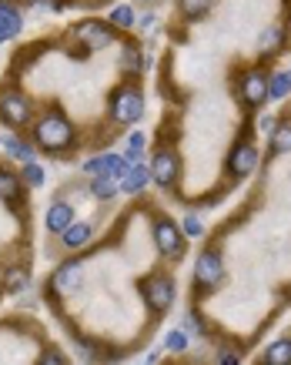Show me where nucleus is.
Wrapping results in <instances>:
<instances>
[{"instance_id":"f257e3e1","label":"nucleus","mask_w":291,"mask_h":365,"mask_svg":"<svg viewBox=\"0 0 291 365\" xmlns=\"http://www.w3.org/2000/svg\"><path fill=\"white\" fill-rule=\"evenodd\" d=\"M34 137H37V144H41L44 151L61 154V151H67V148L74 144V128H71V121L61 118V114H44V118L37 121Z\"/></svg>"},{"instance_id":"f03ea898","label":"nucleus","mask_w":291,"mask_h":365,"mask_svg":"<svg viewBox=\"0 0 291 365\" xmlns=\"http://www.w3.org/2000/svg\"><path fill=\"white\" fill-rule=\"evenodd\" d=\"M141 295H144V302L151 305L154 312H168L171 302H174V282L168 275H151V278L141 282Z\"/></svg>"},{"instance_id":"7ed1b4c3","label":"nucleus","mask_w":291,"mask_h":365,"mask_svg":"<svg viewBox=\"0 0 291 365\" xmlns=\"http://www.w3.org/2000/svg\"><path fill=\"white\" fill-rule=\"evenodd\" d=\"M221 278H225V261L218 252H201L198 261H194V282H198L201 289H215L221 285Z\"/></svg>"},{"instance_id":"20e7f679","label":"nucleus","mask_w":291,"mask_h":365,"mask_svg":"<svg viewBox=\"0 0 291 365\" xmlns=\"http://www.w3.org/2000/svg\"><path fill=\"white\" fill-rule=\"evenodd\" d=\"M144 114V97L134 88H124L118 97H114V121L121 124H134Z\"/></svg>"},{"instance_id":"39448f33","label":"nucleus","mask_w":291,"mask_h":365,"mask_svg":"<svg viewBox=\"0 0 291 365\" xmlns=\"http://www.w3.org/2000/svg\"><path fill=\"white\" fill-rule=\"evenodd\" d=\"M154 242H157V248H161L164 255H171V259H178L184 252L181 231L174 228V221H168V218H157V221H154Z\"/></svg>"},{"instance_id":"423d86ee","label":"nucleus","mask_w":291,"mask_h":365,"mask_svg":"<svg viewBox=\"0 0 291 365\" xmlns=\"http://www.w3.org/2000/svg\"><path fill=\"white\" fill-rule=\"evenodd\" d=\"M0 118H3V124H10V128H24V124L31 121V104H27V97H20V94H3V97H0Z\"/></svg>"},{"instance_id":"0eeeda50","label":"nucleus","mask_w":291,"mask_h":365,"mask_svg":"<svg viewBox=\"0 0 291 365\" xmlns=\"http://www.w3.org/2000/svg\"><path fill=\"white\" fill-rule=\"evenodd\" d=\"M241 101L248 107H258L268 101V77L261 74V71H248L241 77Z\"/></svg>"},{"instance_id":"6e6552de","label":"nucleus","mask_w":291,"mask_h":365,"mask_svg":"<svg viewBox=\"0 0 291 365\" xmlns=\"http://www.w3.org/2000/svg\"><path fill=\"white\" fill-rule=\"evenodd\" d=\"M74 34H77V41L87 47V50H101V47L111 44V27H108V24H97V20H84Z\"/></svg>"},{"instance_id":"1a4fd4ad","label":"nucleus","mask_w":291,"mask_h":365,"mask_svg":"<svg viewBox=\"0 0 291 365\" xmlns=\"http://www.w3.org/2000/svg\"><path fill=\"white\" fill-rule=\"evenodd\" d=\"M178 178V158L171 151H157L151 161V181H157L161 188H171Z\"/></svg>"},{"instance_id":"9d476101","label":"nucleus","mask_w":291,"mask_h":365,"mask_svg":"<svg viewBox=\"0 0 291 365\" xmlns=\"http://www.w3.org/2000/svg\"><path fill=\"white\" fill-rule=\"evenodd\" d=\"M127 167V158L121 154H101V158H91L84 171L87 174H108V178H121V171Z\"/></svg>"},{"instance_id":"9b49d317","label":"nucleus","mask_w":291,"mask_h":365,"mask_svg":"<svg viewBox=\"0 0 291 365\" xmlns=\"http://www.w3.org/2000/svg\"><path fill=\"white\" fill-rule=\"evenodd\" d=\"M151 181V167H144V165H131L127 161V167L121 171V188L127 191V195H138V191H144V184Z\"/></svg>"},{"instance_id":"f8f14e48","label":"nucleus","mask_w":291,"mask_h":365,"mask_svg":"<svg viewBox=\"0 0 291 365\" xmlns=\"http://www.w3.org/2000/svg\"><path fill=\"white\" fill-rule=\"evenodd\" d=\"M84 282V272H80V261H64L61 268L54 272V289L57 291H77Z\"/></svg>"},{"instance_id":"ddd939ff","label":"nucleus","mask_w":291,"mask_h":365,"mask_svg":"<svg viewBox=\"0 0 291 365\" xmlns=\"http://www.w3.org/2000/svg\"><path fill=\"white\" fill-rule=\"evenodd\" d=\"M255 165H258V151H255L251 144H238V148L231 151V158H228L231 174H251Z\"/></svg>"},{"instance_id":"4468645a","label":"nucleus","mask_w":291,"mask_h":365,"mask_svg":"<svg viewBox=\"0 0 291 365\" xmlns=\"http://www.w3.org/2000/svg\"><path fill=\"white\" fill-rule=\"evenodd\" d=\"M71 221H74V208H71L67 201H57V205H50V208H47V231L61 235Z\"/></svg>"},{"instance_id":"2eb2a0df","label":"nucleus","mask_w":291,"mask_h":365,"mask_svg":"<svg viewBox=\"0 0 291 365\" xmlns=\"http://www.w3.org/2000/svg\"><path fill=\"white\" fill-rule=\"evenodd\" d=\"M20 34V14H17L10 4L0 0V41H10Z\"/></svg>"},{"instance_id":"dca6fc26","label":"nucleus","mask_w":291,"mask_h":365,"mask_svg":"<svg viewBox=\"0 0 291 365\" xmlns=\"http://www.w3.org/2000/svg\"><path fill=\"white\" fill-rule=\"evenodd\" d=\"M61 238L67 248H80V245L91 242V225H87V221H71V225L61 231Z\"/></svg>"},{"instance_id":"f3484780","label":"nucleus","mask_w":291,"mask_h":365,"mask_svg":"<svg viewBox=\"0 0 291 365\" xmlns=\"http://www.w3.org/2000/svg\"><path fill=\"white\" fill-rule=\"evenodd\" d=\"M264 362L268 365H291V338H281V342H275V345H268Z\"/></svg>"},{"instance_id":"a211bd4d","label":"nucleus","mask_w":291,"mask_h":365,"mask_svg":"<svg viewBox=\"0 0 291 365\" xmlns=\"http://www.w3.org/2000/svg\"><path fill=\"white\" fill-rule=\"evenodd\" d=\"M3 148H7V154H10V158H17V161H24V165H27V161H34V148L27 144V141H20V137H14V135H7V137H3Z\"/></svg>"},{"instance_id":"6ab92c4d","label":"nucleus","mask_w":291,"mask_h":365,"mask_svg":"<svg viewBox=\"0 0 291 365\" xmlns=\"http://www.w3.org/2000/svg\"><path fill=\"white\" fill-rule=\"evenodd\" d=\"M94 198L97 201H111L118 195V178H108V174H94V184H91Z\"/></svg>"},{"instance_id":"aec40b11","label":"nucleus","mask_w":291,"mask_h":365,"mask_svg":"<svg viewBox=\"0 0 291 365\" xmlns=\"http://www.w3.org/2000/svg\"><path fill=\"white\" fill-rule=\"evenodd\" d=\"M288 94H291V71H281V74H275L268 81V97L281 101V97H288Z\"/></svg>"},{"instance_id":"412c9836","label":"nucleus","mask_w":291,"mask_h":365,"mask_svg":"<svg viewBox=\"0 0 291 365\" xmlns=\"http://www.w3.org/2000/svg\"><path fill=\"white\" fill-rule=\"evenodd\" d=\"M285 41H288V34L281 31V27H271V31L261 34V50L275 54V50H281V47H285Z\"/></svg>"},{"instance_id":"4be33fe9","label":"nucleus","mask_w":291,"mask_h":365,"mask_svg":"<svg viewBox=\"0 0 291 365\" xmlns=\"http://www.w3.org/2000/svg\"><path fill=\"white\" fill-rule=\"evenodd\" d=\"M211 7H215V0H181V11H184L187 20H198V17H204Z\"/></svg>"},{"instance_id":"5701e85b","label":"nucleus","mask_w":291,"mask_h":365,"mask_svg":"<svg viewBox=\"0 0 291 365\" xmlns=\"http://www.w3.org/2000/svg\"><path fill=\"white\" fill-rule=\"evenodd\" d=\"M271 151L275 154L291 151V124H281V128L271 131Z\"/></svg>"},{"instance_id":"b1692460","label":"nucleus","mask_w":291,"mask_h":365,"mask_svg":"<svg viewBox=\"0 0 291 365\" xmlns=\"http://www.w3.org/2000/svg\"><path fill=\"white\" fill-rule=\"evenodd\" d=\"M0 198L3 201L20 198V181H17L14 174H7V171H0Z\"/></svg>"},{"instance_id":"393cba45","label":"nucleus","mask_w":291,"mask_h":365,"mask_svg":"<svg viewBox=\"0 0 291 365\" xmlns=\"http://www.w3.org/2000/svg\"><path fill=\"white\" fill-rule=\"evenodd\" d=\"M27 282H31V278H27L24 268H10V272L3 275V289L7 291H24L27 289Z\"/></svg>"},{"instance_id":"a878e982","label":"nucleus","mask_w":291,"mask_h":365,"mask_svg":"<svg viewBox=\"0 0 291 365\" xmlns=\"http://www.w3.org/2000/svg\"><path fill=\"white\" fill-rule=\"evenodd\" d=\"M111 24H114V27H134V7H114Z\"/></svg>"},{"instance_id":"bb28decb","label":"nucleus","mask_w":291,"mask_h":365,"mask_svg":"<svg viewBox=\"0 0 291 365\" xmlns=\"http://www.w3.org/2000/svg\"><path fill=\"white\" fill-rule=\"evenodd\" d=\"M24 178H27V184H31V188H41V184H44V167L37 165V161H27Z\"/></svg>"},{"instance_id":"cd10ccee","label":"nucleus","mask_w":291,"mask_h":365,"mask_svg":"<svg viewBox=\"0 0 291 365\" xmlns=\"http://www.w3.org/2000/svg\"><path fill=\"white\" fill-rule=\"evenodd\" d=\"M144 154V135H131L127 137V161H138Z\"/></svg>"},{"instance_id":"c85d7f7f","label":"nucleus","mask_w":291,"mask_h":365,"mask_svg":"<svg viewBox=\"0 0 291 365\" xmlns=\"http://www.w3.org/2000/svg\"><path fill=\"white\" fill-rule=\"evenodd\" d=\"M168 349L171 352H184V349H187V338H184L181 332H171L168 335Z\"/></svg>"},{"instance_id":"c756f323","label":"nucleus","mask_w":291,"mask_h":365,"mask_svg":"<svg viewBox=\"0 0 291 365\" xmlns=\"http://www.w3.org/2000/svg\"><path fill=\"white\" fill-rule=\"evenodd\" d=\"M201 231H204V228H201L198 218H187V221H184V235H187V238H198Z\"/></svg>"},{"instance_id":"7c9ffc66","label":"nucleus","mask_w":291,"mask_h":365,"mask_svg":"<svg viewBox=\"0 0 291 365\" xmlns=\"http://www.w3.org/2000/svg\"><path fill=\"white\" fill-rule=\"evenodd\" d=\"M41 362H44V365H50V362H54V365H61V362H64V355H61L57 349H47L44 355H41Z\"/></svg>"},{"instance_id":"2f4dec72","label":"nucleus","mask_w":291,"mask_h":365,"mask_svg":"<svg viewBox=\"0 0 291 365\" xmlns=\"http://www.w3.org/2000/svg\"><path fill=\"white\" fill-rule=\"evenodd\" d=\"M138 61H141V54L134 47H127V50H124V67H138Z\"/></svg>"},{"instance_id":"473e14b6","label":"nucleus","mask_w":291,"mask_h":365,"mask_svg":"<svg viewBox=\"0 0 291 365\" xmlns=\"http://www.w3.org/2000/svg\"><path fill=\"white\" fill-rule=\"evenodd\" d=\"M218 362H221V365H238V352H221V355H218Z\"/></svg>"},{"instance_id":"72a5a7b5","label":"nucleus","mask_w":291,"mask_h":365,"mask_svg":"<svg viewBox=\"0 0 291 365\" xmlns=\"http://www.w3.org/2000/svg\"><path fill=\"white\" fill-rule=\"evenodd\" d=\"M31 4H41V7H57V11L67 7V0H31Z\"/></svg>"},{"instance_id":"f704fd0d","label":"nucleus","mask_w":291,"mask_h":365,"mask_svg":"<svg viewBox=\"0 0 291 365\" xmlns=\"http://www.w3.org/2000/svg\"><path fill=\"white\" fill-rule=\"evenodd\" d=\"M275 118H261V131H275Z\"/></svg>"}]
</instances>
